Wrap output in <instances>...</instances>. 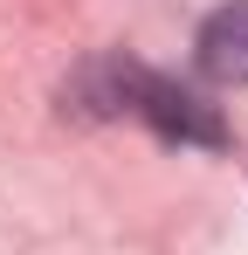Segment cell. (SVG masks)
Masks as SVG:
<instances>
[{
  "label": "cell",
  "instance_id": "2",
  "mask_svg": "<svg viewBox=\"0 0 248 255\" xmlns=\"http://www.w3.org/2000/svg\"><path fill=\"white\" fill-rule=\"evenodd\" d=\"M193 62H200L207 83H248V0H228L200 21V42H193Z\"/></svg>",
  "mask_w": 248,
  "mask_h": 255
},
{
  "label": "cell",
  "instance_id": "1",
  "mask_svg": "<svg viewBox=\"0 0 248 255\" xmlns=\"http://www.w3.org/2000/svg\"><path fill=\"white\" fill-rule=\"evenodd\" d=\"M131 111L159 131V138H179V145H221V138H228V125H221L214 104H200L193 90L165 83V76H145V69L131 76Z\"/></svg>",
  "mask_w": 248,
  "mask_h": 255
}]
</instances>
